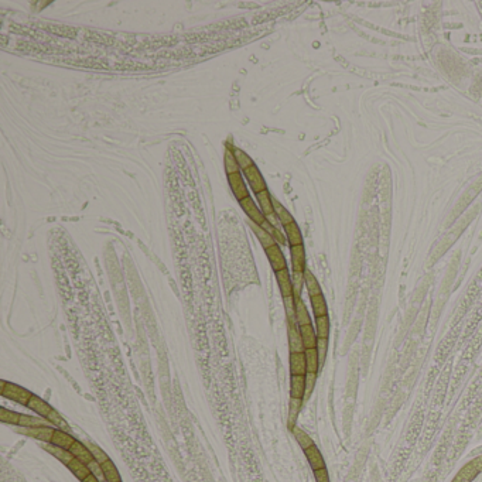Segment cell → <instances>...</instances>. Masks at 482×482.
<instances>
[{"label":"cell","mask_w":482,"mask_h":482,"mask_svg":"<svg viewBox=\"0 0 482 482\" xmlns=\"http://www.w3.org/2000/svg\"><path fill=\"white\" fill-rule=\"evenodd\" d=\"M0 396H2L3 399H9L12 400V402L19 403V405L27 406L30 399H32L33 393L29 389H25V387L2 379V381H0Z\"/></svg>","instance_id":"obj_1"},{"label":"cell","mask_w":482,"mask_h":482,"mask_svg":"<svg viewBox=\"0 0 482 482\" xmlns=\"http://www.w3.org/2000/svg\"><path fill=\"white\" fill-rule=\"evenodd\" d=\"M16 432L27 437H32L34 440H38L44 444H48L52 440L54 432L55 429L52 426H41V427H19L17 426V430Z\"/></svg>","instance_id":"obj_2"},{"label":"cell","mask_w":482,"mask_h":482,"mask_svg":"<svg viewBox=\"0 0 482 482\" xmlns=\"http://www.w3.org/2000/svg\"><path fill=\"white\" fill-rule=\"evenodd\" d=\"M482 472V456L474 458L458 471L452 482H472Z\"/></svg>","instance_id":"obj_3"},{"label":"cell","mask_w":482,"mask_h":482,"mask_svg":"<svg viewBox=\"0 0 482 482\" xmlns=\"http://www.w3.org/2000/svg\"><path fill=\"white\" fill-rule=\"evenodd\" d=\"M243 177L246 178V181L250 185V188L256 192V194H259L262 191L267 190L266 187V181H265V178L262 176V173L258 168V165H250V167H247L243 170Z\"/></svg>","instance_id":"obj_4"},{"label":"cell","mask_w":482,"mask_h":482,"mask_svg":"<svg viewBox=\"0 0 482 482\" xmlns=\"http://www.w3.org/2000/svg\"><path fill=\"white\" fill-rule=\"evenodd\" d=\"M287 335H289V348L290 352H304V344L300 332L297 321H287Z\"/></svg>","instance_id":"obj_5"},{"label":"cell","mask_w":482,"mask_h":482,"mask_svg":"<svg viewBox=\"0 0 482 482\" xmlns=\"http://www.w3.org/2000/svg\"><path fill=\"white\" fill-rule=\"evenodd\" d=\"M239 204H241L242 210L245 211V214H246L247 218H249L252 222L258 223V225H263V223L266 222V216L262 212L259 207L256 205V203L252 200V197H247L245 198V200H242Z\"/></svg>","instance_id":"obj_6"},{"label":"cell","mask_w":482,"mask_h":482,"mask_svg":"<svg viewBox=\"0 0 482 482\" xmlns=\"http://www.w3.org/2000/svg\"><path fill=\"white\" fill-rule=\"evenodd\" d=\"M229 185H231V190L234 192L235 198L241 203L242 200L250 197L249 195V190H247L246 184H245V178L241 173H236V174H231L228 176Z\"/></svg>","instance_id":"obj_7"},{"label":"cell","mask_w":482,"mask_h":482,"mask_svg":"<svg viewBox=\"0 0 482 482\" xmlns=\"http://www.w3.org/2000/svg\"><path fill=\"white\" fill-rule=\"evenodd\" d=\"M265 252H266L269 263H270V266H272V269L274 270V273L287 269V262H286L285 254L281 252L279 245H274V246L269 247Z\"/></svg>","instance_id":"obj_8"},{"label":"cell","mask_w":482,"mask_h":482,"mask_svg":"<svg viewBox=\"0 0 482 482\" xmlns=\"http://www.w3.org/2000/svg\"><path fill=\"white\" fill-rule=\"evenodd\" d=\"M290 374L296 376H305L307 374V362H305L304 352H290L289 358Z\"/></svg>","instance_id":"obj_9"},{"label":"cell","mask_w":482,"mask_h":482,"mask_svg":"<svg viewBox=\"0 0 482 482\" xmlns=\"http://www.w3.org/2000/svg\"><path fill=\"white\" fill-rule=\"evenodd\" d=\"M276 280H277V285H279L280 293H281L283 298L294 297L292 274L289 273L287 269H285V270H280V272H276Z\"/></svg>","instance_id":"obj_10"},{"label":"cell","mask_w":482,"mask_h":482,"mask_svg":"<svg viewBox=\"0 0 482 482\" xmlns=\"http://www.w3.org/2000/svg\"><path fill=\"white\" fill-rule=\"evenodd\" d=\"M290 256H292V267L293 272L304 273L305 272V249L304 245L290 246Z\"/></svg>","instance_id":"obj_11"},{"label":"cell","mask_w":482,"mask_h":482,"mask_svg":"<svg viewBox=\"0 0 482 482\" xmlns=\"http://www.w3.org/2000/svg\"><path fill=\"white\" fill-rule=\"evenodd\" d=\"M305 458H307V461L310 464L311 470L313 471H318V470H323L325 468V461H324L323 454H321V451L318 450V447L316 444L311 445L310 448H307L304 450Z\"/></svg>","instance_id":"obj_12"},{"label":"cell","mask_w":482,"mask_h":482,"mask_svg":"<svg viewBox=\"0 0 482 482\" xmlns=\"http://www.w3.org/2000/svg\"><path fill=\"white\" fill-rule=\"evenodd\" d=\"M27 407H29L30 410H33L36 414H38L40 417H43V419H47V417H48V414L54 410V409H52V407H51L44 399L38 398V396H36V394H33L32 399H30V402H29V405H27Z\"/></svg>","instance_id":"obj_13"},{"label":"cell","mask_w":482,"mask_h":482,"mask_svg":"<svg viewBox=\"0 0 482 482\" xmlns=\"http://www.w3.org/2000/svg\"><path fill=\"white\" fill-rule=\"evenodd\" d=\"M70 451L72 452V456H74L76 460H79L81 463L87 464V465L95 460V458H94V454L91 452L88 445L83 444V443H81V441H78V440H76L75 443L72 444Z\"/></svg>","instance_id":"obj_14"},{"label":"cell","mask_w":482,"mask_h":482,"mask_svg":"<svg viewBox=\"0 0 482 482\" xmlns=\"http://www.w3.org/2000/svg\"><path fill=\"white\" fill-rule=\"evenodd\" d=\"M43 448H44L47 452H50L52 457L57 458L58 461H61L65 467H67V465H68V464H70L71 461L75 458L74 456H72V452H71L70 450H64V448H61V447H57V445L51 444V443L43 445Z\"/></svg>","instance_id":"obj_15"},{"label":"cell","mask_w":482,"mask_h":482,"mask_svg":"<svg viewBox=\"0 0 482 482\" xmlns=\"http://www.w3.org/2000/svg\"><path fill=\"white\" fill-rule=\"evenodd\" d=\"M75 441L76 440L74 438V436H72L70 432H64V430H58V429H55L54 436H52V440H51V444L57 445V447H61V448H64V450H70Z\"/></svg>","instance_id":"obj_16"},{"label":"cell","mask_w":482,"mask_h":482,"mask_svg":"<svg viewBox=\"0 0 482 482\" xmlns=\"http://www.w3.org/2000/svg\"><path fill=\"white\" fill-rule=\"evenodd\" d=\"M305 396V376L292 375L290 378V398L304 400Z\"/></svg>","instance_id":"obj_17"},{"label":"cell","mask_w":482,"mask_h":482,"mask_svg":"<svg viewBox=\"0 0 482 482\" xmlns=\"http://www.w3.org/2000/svg\"><path fill=\"white\" fill-rule=\"evenodd\" d=\"M250 226H252V229H253L254 235H256V238L259 239L260 245L263 246L265 250L269 249V247L274 246V245H277V243L274 242V239H273V236L270 235V234H269V232H267L266 229L263 228L262 225H258V223H254L250 221Z\"/></svg>","instance_id":"obj_18"},{"label":"cell","mask_w":482,"mask_h":482,"mask_svg":"<svg viewBox=\"0 0 482 482\" xmlns=\"http://www.w3.org/2000/svg\"><path fill=\"white\" fill-rule=\"evenodd\" d=\"M283 229H285L286 238H287V242H289V245H290V246L303 245V235H301V231H300V228H298V225L296 221L292 223H289V225H286V226H283Z\"/></svg>","instance_id":"obj_19"},{"label":"cell","mask_w":482,"mask_h":482,"mask_svg":"<svg viewBox=\"0 0 482 482\" xmlns=\"http://www.w3.org/2000/svg\"><path fill=\"white\" fill-rule=\"evenodd\" d=\"M300 332H301V338H303V344H304L305 349L317 348L318 336L317 332H316V328L313 327V324L300 327Z\"/></svg>","instance_id":"obj_20"},{"label":"cell","mask_w":482,"mask_h":482,"mask_svg":"<svg viewBox=\"0 0 482 482\" xmlns=\"http://www.w3.org/2000/svg\"><path fill=\"white\" fill-rule=\"evenodd\" d=\"M256 200H258V204L260 205V210H262V212L265 214L266 218L276 214L274 212V205H273V198L269 194V191L265 190L259 192V194H256Z\"/></svg>","instance_id":"obj_21"},{"label":"cell","mask_w":482,"mask_h":482,"mask_svg":"<svg viewBox=\"0 0 482 482\" xmlns=\"http://www.w3.org/2000/svg\"><path fill=\"white\" fill-rule=\"evenodd\" d=\"M67 468H68V470H70L71 472L75 475V478H78L81 482L85 481V479L91 475V470H89L88 465L81 463V461H79V460H76V458H74V460H72V461L67 465Z\"/></svg>","instance_id":"obj_22"},{"label":"cell","mask_w":482,"mask_h":482,"mask_svg":"<svg viewBox=\"0 0 482 482\" xmlns=\"http://www.w3.org/2000/svg\"><path fill=\"white\" fill-rule=\"evenodd\" d=\"M296 320H297L298 327L310 325L311 324L310 313L307 310V307H305L304 301H303V298L301 297L296 298Z\"/></svg>","instance_id":"obj_23"},{"label":"cell","mask_w":482,"mask_h":482,"mask_svg":"<svg viewBox=\"0 0 482 482\" xmlns=\"http://www.w3.org/2000/svg\"><path fill=\"white\" fill-rule=\"evenodd\" d=\"M223 163H225V172L228 176L231 174H236V173H241V167L238 164V160H236L235 154H234V149H225V154H223Z\"/></svg>","instance_id":"obj_24"},{"label":"cell","mask_w":482,"mask_h":482,"mask_svg":"<svg viewBox=\"0 0 482 482\" xmlns=\"http://www.w3.org/2000/svg\"><path fill=\"white\" fill-rule=\"evenodd\" d=\"M304 283H305V289H307V292H308V296H310V297H314V296H320V294H323V290H321V286H320V283H318V280L316 279V276H314V274H313L308 269H305V272H304Z\"/></svg>","instance_id":"obj_25"},{"label":"cell","mask_w":482,"mask_h":482,"mask_svg":"<svg viewBox=\"0 0 482 482\" xmlns=\"http://www.w3.org/2000/svg\"><path fill=\"white\" fill-rule=\"evenodd\" d=\"M311 301V308H313V314L314 317H324V316H328V307H327V301L323 294L320 296H314L310 297Z\"/></svg>","instance_id":"obj_26"},{"label":"cell","mask_w":482,"mask_h":482,"mask_svg":"<svg viewBox=\"0 0 482 482\" xmlns=\"http://www.w3.org/2000/svg\"><path fill=\"white\" fill-rule=\"evenodd\" d=\"M305 362H307V372L311 374H318L321 365H320V358H318L317 348L305 349Z\"/></svg>","instance_id":"obj_27"},{"label":"cell","mask_w":482,"mask_h":482,"mask_svg":"<svg viewBox=\"0 0 482 482\" xmlns=\"http://www.w3.org/2000/svg\"><path fill=\"white\" fill-rule=\"evenodd\" d=\"M102 470H103V475H105L106 482H122L121 474H119V471L112 460H108L106 463L102 464Z\"/></svg>","instance_id":"obj_28"},{"label":"cell","mask_w":482,"mask_h":482,"mask_svg":"<svg viewBox=\"0 0 482 482\" xmlns=\"http://www.w3.org/2000/svg\"><path fill=\"white\" fill-rule=\"evenodd\" d=\"M301 406H303V400L290 398V403H289V423H287L290 430H293L296 427V420L298 417V413L301 410Z\"/></svg>","instance_id":"obj_29"},{"label":"cell","mask_w":482,"mask_h":482,"mask_svg":"<svg viewBox=\"0 0 482 482\" xmlns=\"http://www.w3.org/2000/svg\"><path fill=\"white\" fill-rule=\"evenodd\" d=\"M314 328H316V332H317L318 338H325V339H328V336H330V328H331L330 318H328V316L316 318V327H314Z\"/></svg>","instance_id":"obj_30"},{"label":"cell","mask_w":482,"mask_h":482,"mask_svg":"<svg viewBox=\"0 0 482 482\" xmlns=\"http://www.w3.org/2000/svg\"><path fill=\"white\" fill-rule=\"evenodd\" d=\"M292 433H293V436H294V438H296V441L298 443V445L303 448V451L307 450V448H310L311 445H314V441L311 440L310 436H308L304 430H301L300 427H297V426L293 429Z\"/></svg>","instance_id":"obj_31"},{"label":"cell","mask_w":482,"mask_h":482,"mask_svg":"<svg viewBox=\"0 0 482 482\" xmlns=\"http://www.w3.org/2000/svg\"><path fill=\"white\" fill-rule=\"evenodd\" d=\"M273 205H274V212H276V215L279 218L280 223L286 226V225H289V223L294 222V218L293 215L289 212V211L286 210L285 207L279 203V201H276V200H273Z\"/></svg>","instance_id":"obj_32"},{"label":"cell","mask_w":482,"mask_h":482,"mask_svg":"<svg viewBox=\"0 0 482 482\" xmlns=\"http://www.w3.org/2000/svg\"><path fill=\"white\" fill-rule=\"evenodd\" d=\"M41 426L51 424L43 417H34V416H29V414H21L20 416L19 427H41Z\"/></svg>","instance_id":"obj_33"},{"label":"cell","mask_w":482,"mask_h":482,"mask_svg":"<svg viewBox=\"0 0 482 482\" xmlns=\"http://www.w3.org/2000/svg\"><path fill=\"white\" fill-rule=\"evenodd\" d=\"M47 421L50 423L54 429H58V430H64V432H70V426L68 423L64 420V417L57 412V410H52V412L48 414V417H47Z\"/></svg>","instance_id":"obj_34"},{"label":"cell","mask_w":482,"mask_h":482,"mask_svg":"<svg viewBox=\"0 0 482 482\" xmlns=\"http://www.w3.org/2000/svg\"><path fill=\"white\" fill-rule=\"evenodd\" d=\"M262 226L266 229L267 232L273 236V239H274V242H276L279 246L280 245H283V246H285V245L289 243V242H287V238H286V234H283V232H281L277 226H273L272 223H269L267 221L263 223Z\"/></svg>","instance_id":"obj_35"},{"label":"cell","mask_w":482,"mask_h":482,"mask_svg":"<svg viewBox=\"0 0 482 482\" xmlns=\"http://www.w3.org/2000/svg\"><path fill=\"white\" fill-rule=\"evenodd\" d=\"M20 416H21L20 413L9 410L6 407H2V409H0V420H2V423H5V424L19 426Z\"/></svg>","instance_id":"obj_36"},{"label":"cell","mask_w":482,"mask_h":482,"mask_svg":"<svg viewBox=\"0 0 482 482\" xmlns=\"http://www.w3.org/2000/svg\"><path fill=\"white\" fill-rule=\"evenodd\" d=\"M293 280V292H294V297H301V292H303V286L304 283V273L293 272L292 274Z\"/></svg>","instance_id":"obj_37"},{"label":"cell","mask_w":482,"mask_h":482,"mask_svg":"<svg viewBox=\"0 0 482 482\" xmlns=\"http://www.w3.org/2000/svg\"><path fill=\"white\" fill-rule=\"evenodd\" d=\"M234 154H235L236 160H238V164H239V167H241L242 172H243L245 168H247V167L253 165L252 159H250V157H249V156H247L246 153L243 152V150H241V149H236V147H234Z\"/></svg>","instance_id":"obj_38"},{"label":"cell","mask_w":482,"mask_h":482,"mask_svg":"<svg viewBox=\"0 0 482 482\" xmlns=\"http://www.w3.org/2000/svg\"><path fill=\"white\" fill-rule=\"evenodd\" d=\"M317 352H318V358H320V365H321V368H323L324 363H325V359H327V354H328V339H325V338H318Z\"/></svg>","instance_id":"obj_39"},{"label":"cell","mask_w":482,"mask_h":482,"mask_svg":"<svg viewBox=\"0 0 482 482\" xmlns=\"http://www.w3.org/2000/svg\"><path fill=\"white\" fill-rule=\"evenodd\" d=\"M89 447V450H91V452H92V454H94V458H95L96 461H98V463L101 464H103V463H106V461H108V460H110V458L108 457V454H106V452H105V451L102 450L101 447H98V445L96 444H94V443H88V444H87Z\"/></svg>","instance_id":"obj_40"},{"label":"cell","mask_w":482,"mask_h":482,"mask_svg":"<svg viewBox=\"0 0 482 482\" xmlns=\"http://www.w3.org/2000/svg\"><path fill=\"white\" fill-rule=\"evenodd\" d=\"M317 375L318 374H311V372H307L305 374V396L304 400H307L313 393V390H314V387H316V383H317Z\"/></svg>","instance_id":"obj_41"},{"label":"cell","mask_w":482,"mask_h":482,"mask_svg":"<svg viewBox=\"0 0 482 482\" xmlns=\"http://www.w3.org/2000/svg\"><path fill=\"white\" fill-rule=\"evenodd\" d=\"M88 467H89V470H91V474H92V475H95L96 478H98V479H99L101 482L105 481V475H103V470H102V465L98 463L96 460H94L92 463H89ZM105 482H106V481H105Z\"/></svg>","instance_id":"obj_42"},{"label":"cell","mask_w":482,"mask_h":482,"mask_svg":"<svg viewBox=\"0 0 482 482\" xmlns=\"http://www.w3.org/2000/svg\"><path fill=\"white\" fill-rule=\"evenodd\" d=\"M314 478H316V482H331L327 468L314 471Z\"/></svg>","instance_id":"obj_43"},{"label":"cell","mask_w":482,"mask_h":482,"mask_svg":"<svg viewBox=\"0 0 482 482\" xmlns=\"http://www.w3.org/2000/svg\"><path fill=\"white\" fill-rule=\"evenodd\" d=\"M83 482H101V481H99V479H98L95 475H92V474H91V475H89L88 478H87V479H85Z\"/></svg>","instance_id":"obj_44"}]
</instances>
